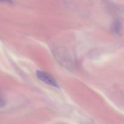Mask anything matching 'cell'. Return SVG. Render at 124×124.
I'll return each mask as SVG.
<instances>
[{"instance_id": "obj_1", "label": "cell", "mask_w": 124, "mask_h": 124, "mask_svg": "<svg viewBox=\"0 0 124 124\" xmlns=\"http://www.w3.org/2000/svg\"><path fill=\"white\" fill-rule=\"evenodd\" d=\"M36 76L39 79L42 81V82H45L47 84L49 85L54 87H59L56 80L50 75L45 72V71L38 70V71H36Z\"/></svg>"}, {"instance_id": "obj_2", "label": "cell", "mask_w": 124, "mask_h": 124, "mask_svg": "<svg viewBox=\"0 0 124 124\" xmlns=\"http://www.w3.org/2000/svg\"><path fill=\"white\" fill-rule=\"evenodd\" d=\"M2 1H5V2H12V0H2Z\"/></svg>"}]
</instances>
